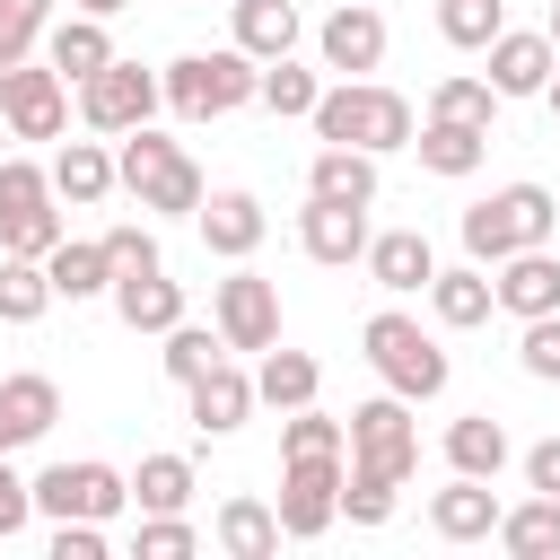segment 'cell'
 I'll return each instance as SVG.
<instances>
[{
    "label": "cell",
    "mask_w": 560,
    "mask_h": 560,
    "mask_svg": "<svg viewBox=\"0 0 560 560\" xmlns=\"http://www.w3.org/2000/svg\"><path fill=\"white\" fill-rule=\"evenodd\" d=\"M236 52L254 61L298 52V0H236Z\"/></svg>",
    "instance_id": "30"
},
{
    "label": "cell",
    "mask_w": 560,
    "mask_h": 560,
    "mask_svg": "<svg viewBox=\"0 0 560 560\" xmlns=\"http://www.w3.org/2000/svg\"><path fill=\"white\" fill-rule=\"evenodd\" d=\"M184 394H192V429H201V438H228V429H245V411H254V376L228 368V359L201 368Z\"/></svg>",
    "instance_id": "20"
},
{
    "label": "cell",
    "mask_w": 560,
    "mask_h": 560,
    "mask_svg": "<svg viewBox=\"0 0 560 560\" xmlns=\"http://www.w3.org/2000/svg\"><path fill=\"white\" fill-rule=\"evenodd\" d=\"M490 298H499L508 315H560V254H551V245H516V254L499 262Z\"/></svg>",
    "instance_id": "13"
},
{
    "label": "cell",
    "mask_w": 560,
    "mask_h": 560,
    "mask_svg": "<svg viewBox=\"0 0 560 560\" xmlns=\"http://www.w3.org/2000/svg\"><path fill=\"white\" fill-rule=\"evenodd\" d=\"M411 149H420L429 175H472V166L490 158V131H481V122H446V114H429V122L411 131Z\"/></svg>",
    "instance_id": "23"
},
{
    "label": "cell",
    "mask_w": 560,
    "mask_h": 560,
    "mask_svg": "<svg viewBox=\"0 0 560 560\" xmlns=\"http://www.w3.org/2000/svg\"><path fill=\"white\" fill-rule=\"evenodd\" d=\"M429 525H438L446 542H481V534L499 525V490H490V481H472V472H455V481L429 499Z\"/></svg>",
    "instance_id": "22"
},
{
    "label": "cell",
    "mask_w": 560,
    "mask_h": 560,
    "mask_svg": "<svg viewBox=\"0 0 560 560\" xmlns=\"http://www.w3.org/2000/svg\"><path fill=\"white\" fill-rule=\"evenodd\" d=\"M44 61H52L61 79H96V70L114 61L105 18H61V26H44Z\"/></svg>",
    "instance_id": "24"
},
{
    "label": "cell",
    "mask_w": 560,
    "mask_h": 560,
    "mask_svg": "<svg viewBox=\"0 0 560 560\" xmlns=\"http://www.w3.org/2000/svg\"><path fill=\"white\" fill-rule=\"evenodd\" d=\"M499 542H508V560H551L560 551V499L551 490H534L525 508H499V525H490Z\"/></svg>",
    "instance_id": "26"
},
{
    "label": "cell",
    "mask_w": 560,
    "mask_h": 560,
    "mask_svg": "<svg viewBox=\"0 0 560 560\" xmlns=\"http://www.w3.org/2000/svg\"><path fill=\"white\" fill-rule=\"evenodd\" d=\"M44 26H52V0H0V70L26 61L44 44Z\"/></svg>",
    "instance_id": "40"
},
{
    "label": "cell",
    "mask_w": 560,
    "mask_h": 560,
    "mask_svg": "<svg viewBox=\"0 0 560 560\" xmlns=\"http://www.w3.org/2000/svg\"><path fill=\"white\" fill-rule=\"evenodd\" d=\"M44 280H52V298H105L114 289V262H105V245H52L44 254Z\"/></svg>",
    "instance_id": "31"
},
{
    "label": "cell",
    "mask_w": 560,
    "mask_h": 560,
    "mask_svg": "<svg viewBox=\"0 0 560 560\" xmlns=\"http://www.w3.org/2000/svg\"><path fill=\"white\" fill-rule=\"evenodd\" d=\"M271 516L289 542H315L341 516V455H280V508Z\"/></svg>",
    "instance_id": "8"
},
{
    "label": "cell",
    "mask_w": 560,
    "mask_h": 560,
    "mask_svg": "<svg viewBox=\"0 0 560 560\" xmlns=\"http://www.w3.org/2000/svg\"><path fill=\"white\" fill-rule=\"evenodd\" d=\"M210 315H219V341H228V350H271V341H280V289H271L262 271H245V262L219 280Z\"/></svg>",
    "instance_id": "10"
},
{
    "label": "cell",
    "mask_w": 560,
    "mask_h": 560,
    "mask_svg": "<svg viewBox=\"0 0 560 560\" xmlns=\"http://www.w3.org/2000/svg\"><path fill=\"white\" fill-rule=\"evenodd\" d=\"M298 245H306V262H359L368 254V210H341V201H306L298 210Z\"/></svg>",
    "instance_id": "18"
},
{
    "label": "cell",
    "mask_w": 560,
    "mask_h": 560,
    "mask_svg": "<svg viewBox=\"0 0 560 560\" xmlns=\"http://www.w3.org/2000/svg\"><path fill=\"white\" fill-rule=\"evenodd\" d=\"M490 105H499V88H490V79H464V70L429 88V114H446V122H481V131H490Z\"/></svg>",
    "instance_id": "39"
},
{
    "label": "cell",
    "mask_w": 560,
    "mask_h": 560,
    "mask_svg": "<svg viewBox=\"0 0 560 560\" xmlns=\"http://www.w3.org/2000/svg\"><path fill=\"white\" fill-rule=\"evenodd\" d=\"M131 499H140L149 516H184V499H192V464H184V455H140Z\"/></svg>",
    "instance_id": "33"
},
{
    "label": "cell",
    "mask_w": 560,
    "mask_h": 560,
    "mask_svg": "<svg viewBox=\"0 0 560 560\" xmlns=\"http://www.w3.org/2000/svg\"><path fill=\"white\" fill-rule=\"evenodd\" d=\"M114 184L140 201V210H166V219H192L201 210V166L184 158V140H166V131H149V122H131L122 131V149H114Z\"/></svg>",
    "instance_id": "2"
},
{
    "label": "cell",
    "mask_w": 560,
    "mask_h": 560,
    "mask_svg": "<svg viewBox=\"0 0 560 560\" xmlns=\"http://www.w3.org/2000/svg\"><path fill=\"white\" fill-rule=\"evenodd\" d=\"M52 306V280L35 254H0V324H35Z\"/></svg>",
    "instance_id": "34"
},
{
    "label": "cell",
    "mask_w": 560,
    "mask_h": 560,
    "mask_svg": "<svg viewBox=\"0 0 560 560\" xmlns=\"http://www.w3.org/2000/svg\"><path fill=\"white\" fill-rule=\"evenodd\" d=\"M219 551H228V560H271V551H280V516H271L262 499H228V508H219Z\"/></svg>",
    "instance_id": "32"
},
{
    "label": "cell",
    "mask_w": 560,
    "mask_h": 560,
    "mask_svg": "<svg viewBox=\"0 0 560 560\" xmlns=\"http://www.w3.org/2000/svg\"><path fill=\"white\" fill-rule=\"evenodd\" d=\"M499 26H508V0H438V35L464 52H481Z\"/></svg>",
    "instance_id": "36"
},
{
    "label": "cell",
    "mask_w": 560,
    "mask_h": 560,
    "mask_svg": "<svg viewBox=\"0 0 560 560\" xmlns=\"http://www.w3.org/2000/svg\"><path fill=\"white\" fill-rule=\"evenodd\" d=\"M61 236H70V228H61V210H52V201H35V210H9V219H0V254H35V262H44Z\"/></svg>",
    "instance_id": "37"
},
{
    "label": "cell",
    "mask_w": 560,
    "mask_h": 560,
    "mask_svg": "<svg viewBox=\"0 0 560 560\" xmlns=\"http://www.w3.org/2000/svg\"><path fill=\"white\" fill-rule=\"evenodd\" d=\"M192 219H201V245H210L219 262H245V254L262 245V228H271L254 192H201V210H192Z\"/></svg>",
    "instance_id": "15"
},
{
    "label": "cell",
    "mask_w": 560,
    "mask_h": 560,
    "mask_svg": "<svg viewBox=\"0 0 560 560\" xmlns=\"http://www.w3.org/2000/svg\"><path fill=\"white\" fill-rule=\"evenodd\" d=\"M114 315L131 324V332H166V324H184V289L149 262V271H114Z\"/></svg>",
    "instance_id": "21"
},
{
    "label": "cell",
    "mask_w": 560,
    "mask_h": 560,
    "mask_svg": "<svg viewBox=\"0 0 560 560\" xmlns=\"http://www.w3.org/2000/svg\"><path fill=\"white\" fill-rule=\"evenodd\" d=\"M394 490H402V481H376V472H341V516H350V525H385V516H394Z\"/></svg>",
    "instance_id": "42"
},
{
    "label": "cell",
    "mask_w": 560,
    "mask_h": 560,
    "mask_svg": "<svg viewBox=\"0 0 560 560\" xmlns=\"http://www.w3.org/2000/svg\"><path fill=\"white\" fill-rule=\"evenodd\" d=\"M341 446H350V472H376V481H411L420 464V429H411V402L402 394H376L341 420Z\"/></svg>",
    "instance_id": "6"
},
{
    "label": "cell",
    "mask_w": 560,
    "mask_h": 560,
    "mask_svg": "<svg viewBox=\"0 0 560 560\" xmlns=\"http://www.w3.org/2000/svg\"><path fill=\"white\" fill-rule=\"evenodd\" d=\"M26 490H35V508H44L52 525H61V516H96V525H114V516L131 508V481H122L114 464H96V455H88V464H44Z\"/></svg>",
    "instance_id": "7"
},
{
    "label": "cell",
    "mask_w": 560,
    "mask_h": 560,
    "mask_svg": "<svg viewBox=\"0 0 560 560\" xmlns=\"http://www.w3.org/2000/svg\"><path fill=\"white\" fill-rule=\"evenodd\" d=\"M114 9H131V0H79V18H114Z\"/></svg>",
    "instance_id": "50"
},
{
    "label": "cell",
    "mask_w": 560,
    "mask_h": 560,
    "mask_svg": "<svg viewBox=\"0 0 560 560\" xmlns=\"http://www.w3.org/2000/svg\"><path fill=\"white\" fill-rule=\"evenodd\" d=\"M280 455H341V420H324L315 402H298L280 420Z\"/></svg>",
    "instance_id": "41"
},
{
    "label": "cell",
    "mask_w": 560,
    "mask_h": 560,
    "mask_svg": "<svg viewBox=\"0 0 560 560\" xmlns=\"http://www.w3.org/2000/svg\"><path fill=\"white\" fill-rule=\"evenodd\" d=\"M551 228H560V201L542 184H508V192L464 210V254L472 262H508L516 245H551Z\"/></svg>",
    "instance_id": "5"
},
{
    "label": "cell",
    "mask_w": 560,
    "mask_h": 560,
    "mask_svg": "<svg viewBox=\"0 0 560 560\" xmlns=\"http://www.w3.org/2000/svg\"><path fill=\"white\" fill-rule=\"evenodd\" d=\"M315 52H324V70H341V79H368V70L385 61V18H376L368 0H341V9L315 26Z\"/></svg>",
    "instance_id": "12"
},
{
    "label": "cell",
    "mask_w": 560,
    "mask_h": 560,
    "mask_svg": "<svg viewBox=\"0 0 560 560\" xmlns=\"http://www.w3.org/2000/svg\"><path fill=\"white\" fill-rule=\"evenodd\" d=\"M481 52H490V88H499V96H542V79L560 70L551 35H516V26H499Z\"/></svg>",
    "instance_id": "14"
},
{
    "label": "cell",
    "mask_w": 560,
    "mask_h": 560,
    "mask_svg": "<svg viewBox=\"0 0 560 560\" xmlns=\"http://www.w3.org/2000/svg\"><path fill=\"white\" fill-rule=\"evenodd\" d=\"M26 516H35V490H26V481L9 472V455H0V542H9V534H18Z\"/></svg>",
    "instance_id": "48"
},
{
    "label": "cell",
    "mask_w": 560,
    "mask_h": 560,
    "mask_svg": "<svg viewBox=\"0 0 560 560\" xmlns=\"http://www.w3.org/2000/svg\"><path fill=\"white\" fill-rule=\"evenodd\" d=\"M429 306H438V324L446 332H472V324H490V271L481 262H464V271H429Z\"/></svg>",
    "instance_id": "25"
},
{
    "label": "cell",
    "mask_w": 560,
    "mask_h": 560,
    "mask_svg": "<svg viewBox=\"0 0 560 560\" xmlns=\"http://www.w3.org/2000/svg\"><path fill=\"white\" fill-rule=\"evenodd\" d=\"M61 88H70V79H61L52 61H9V70H0V122H9V140H52L61 114H70Z\"/></svg>",
    "instance_id": "9"
},
{
    "label": "cell",
    "mask_w": 560,
    "mask_h": 560,
    "mask_svg": "<svg viewBox=\"0 0 560 560\" xmlns=\"http://www.w3.org/2000/svg\"><path fill=\"white\" fill-rule=\"evenodd\" d=\"M525 490H551V499H560V438L525 446Z\"/></svg>",
    "instance_id": "49"
},
{
    "label": "cell",
    "mask_w": 560,
    "mask_h": 560,
    "mask_svg": "<svg viewBox=\"0 0 560 560\" xmlns=\"http://www.w3.org/2000/svg\"><path fill=\"white\" fill-rule=\"evenodd\" d=\"M52 560H105V525L96 516H61L52 525Z\"/></svg>",
    "instance_id": "47"
},
{
    "label": "cell",
    "mask_w": 560,
    "mask_h": 560,
    "mask_svg": "<svg viewBox=\"0 0 560 560\" xmlns=\"http://www.w3.org/2000/svg\"><path fill=\"white\" fill-rule=\"evenodd\" d=\"M192 542H201V534H192L184 516H149V525H140V560H184Z\"/></svg>",
    "instance_id": "46"
},
{
    "label": "cell",
    "mask_w": 560,
    "mask_h": 560,
    "mask_svg": "<svg viewBox=\"0 0 560 560\" xmlns=\"http://www.w3.org/2000/svg\"><path fill=\"white\" fill-rule=\"evenodd\" d=\"M446 464H455V472H472V481H499V464H508V429H499L490 411L446 420Z\"/></svg>",
    "instance_id": "29"
},
{
    "label": "cell",
    "mask_w": 560,
    "mask_h": 560,
    "mask_svg": "<svg viewBox=\"0 0 560 560\" xmlns=\"http://www.w3.org/2000/svg\"><path fill=\"white\" fill-rule=\"evenodd\" d=\"M0 140H9V122H0ZM0 158H9V149H0Z\"/></svg>",
    "instance_id": "53"
},
{
    "label": "cell",
    "mask_w": 560,
    "mask_h": 560,
    "mask_svg": "<svg viewBox=\"0 0 560 560\" xmlns=\"http://www.w3.org/2000/svg\"><path fill=\"white\" fill-rule=\"evenodd\" d=\"M315 140H332V149H368V158H385V149H411V105L394 96V88H376V79H341V88H324L315 96Z\"/></svg>",
    "instance_id": "1"
},
{
    "label": "cell",
    "mask_w": 560,
    "mask_h": 560,
    "mask_svg": "<svg viewBox=\"0 0 560 560\" xmlns=\"http://www.w3.org/2000/svg\"><path fill=\"white\" fill-rule=\"evenodd\" d=\"M368 280L385 289V298H411V289H429V271H438V254H429V236L420 228H394V236H368Z\"/></svg>",
    "instance_id": "19"
},
{
    "label": "cell",
    "mask_w": 560,
    "mask_h": 560,
    "mask_svg": "<svg viewBox=\"0 0 560 560\" xmlns=\"http://www.w3.org/2000/svg\"><path fill=\"white\" fill-rule=\"evenodd\" d=\"M542 105H551V114H560V70H551V79H542Z\"/></svg>",
    "instance_id": "52"
},
{
    "label": "cell",
    "mask_w": 560,
    "mask_h": 560,
    "mask_svg": "<svg viewBox=\"0 0 560 560\" xmlns=\"http://www.w3.org/2000/svg\"><path fill=\"white\" fill-rule=\"evenodd\" d=\"M158 359H166V376H175V385H192L201 368H219V359H228V341H219V324H210V332H201V324H166V350H158Z\"/></svg>",
    "instance_id": "35"
},
{
    "label": "cell",
    "mask_w": 560,
    "mask_h": 560,
    "mask_svg": "<svg viewBox=\"0 0 560 560\" xmlns=\"http://www.w3.org/2000/svg\"><path fill=\"white\" fill-rule=\"evenodd\" d=\"M306 201H341V210H376V158L368 149H315L306 166Z\"/></svg>",
    "instance_id": "17"
},
{
    "label": "cell",
    "mask_w": 560,
    "mask_h": 560,
    "mask_svg": "<svg viewBox=\"0 0 560 560\" xmlns=\"http://www.w3.org/2000/svg\"><path fill=\"white\" fill-rule=\"evenodd\" d=\"M44 175H52V192H61V201H79V210H88V201H105V192H114V149H105V140H70Z\"/></svg>",
    "instance_id": "27"
},
{
    "label": "cell",
    "mask_w": 560,
    "mask_h": 560,
    "mask_svg": "<svg viewBox=\"0 0 560 560\" xmlns=\"http://www.w3.org/2000/svg\"><path fill=\"white\" fill-rule=\"evenodd\" d=\"M516 359H525V376L560 385V315H525V341H516Z\"/></svg>",
    "instance_id": "43"
},
{
    "label": "cell",
    "mask_w": 560,
    "mask_h": 560,
    "mask_svg": "<svg viewBox=\"0 0 560 560\" xmlns=\"http://www.w3.org/2000/svg\"><path fill=\"white\" fill-rule=\"evenodd\" d=\"M96 245H105L114 271H149V262H158V236H149V228H105Z\"/></svg>",
    "instance_id": "45"
},
{
    "label": "cell",
    "mask_w": 560,
    "mask_h": 560,
    "mask_svg": "<svg viewBox=\"0 0 560 560\" xmlns=\"http://www.w3.org/2000/svg\"><path fill=\"white\" fill-rule=\"evenodd\" d=\"M254 96H262L271 114H315L324 88H315V70H298V61L280 52V61H262V88H254Z\"/></svg>",
    "instance_id": "38"
},
{
    "label": "cell",
    "mask_w": 560,
    "mask_h": 560,
    "mask_svg": "<svg viewBox=\"0 0 560 560\" xmlns=\"http://www.w3.org/2000/svg\"><path fill=\"white\" fill-rule=\"evenodd\" d=\"M79 114H88V131H131V122L158 114V79H149L140 61L114 52L96 79H79Z\"/></svg>",
    "instance_id": "11"
},
{
    "label": "cell",
    "mask_w": 560,
    "mask_h": 560,
    "mask_svg": "<svg viewBox=\"0 0 560 560\" xmlns=\"http://www.w3.org/2000/svg\"><path fill=\"white\" fill-rule=\"evenodd\" d=\"M254 88H262V61L236 52V44H219V52H184V61H166V79H158V96H166L184 122L236 114V105H254Z\"/></svg>",
    "instance_id": "3"
},
{
    "label": "cell",
    "mask_w": 560,
    "mask_h": 560,
    "mask_svg": "<svg viewBox=\"0 0 560 560\" xmlns=\"http://www.w3.org/2000/svg\"><path fill=\"white\" fill-rule=\"evenodd\" d=\"M368 368L385 376V394H402V402H429V394H446V350H438V332H420L402 306H385V315H368Z\"/></svg>",
    "instance_id": "4"
},
{
    "label": "cell",
    "mask_w": 560,
    "mask_h": 560,
    "mask_svg": "<svg viewBox=\"0 0 560 560\" xmlns=\"http://www.w3.org/2000/svg\"><path fill=\"white\" fill-rule=\"evenodd\" d=\"M52 420H61V385L52 376H0V455L35 446Z\"/></svg>",
    "instance_id": "16"
},
{
    "label": "cell",
    "mask_w": 560,
    "mask_h": 560,
    "mask_svg": "<svg viewBox=\"0 0 560 560\" xmlns=\"http://www.w3.org/2000/svg\"><path fill=\"white\" fill-rule=\"evenodd\" d=\"M315 385H324V368L306 359V350H262V368H254V402H271V411H298V402H315Z\"/></svg>",
    "instance_id": "28"
},
{
    "label": "cell",
    "mask_w": 560,
    "mask_h": 560,
    "mask_svg": "<svg viewBox=\"0 0 560 560\" xmlns=\"http://www.w3.org/2000/svg\"><path fill=\"white\" fill-rule=\"evenodd\" d=\"M542 35H551V52H560V0H551V18H542Z\"/></svg>",
    "instance_id": "51"
},
{
    "label": "cell",
    "mask_w": 560,
    "mask_h": 560,
    "mask_svg": "<svg viewBox=\"0 0 560 560\" xmlns=\"http://www.w3.org/2000/svg\"><path fill=\"white\" fill-rule=\"evenodd\" d=\"M35 201H52V175L26 166V158H0V219L9 210H35Z\"/></svg>",
    "instance_id": "44"
}]
</instances>
